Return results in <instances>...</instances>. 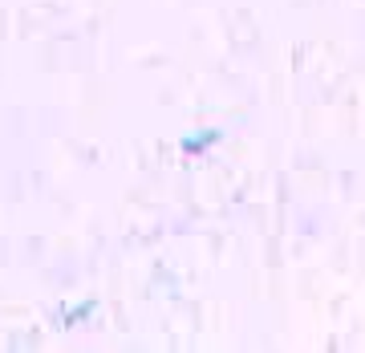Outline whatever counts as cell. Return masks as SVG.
I'll return each instance as SVG.
<instances>
[]
</instances>
